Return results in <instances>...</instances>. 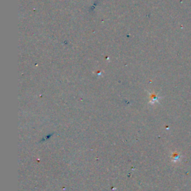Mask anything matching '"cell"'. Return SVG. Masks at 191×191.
<instances>
[{
	"mask_svg": "<svg viewBox=\"0 0 191 191\" xmlns=\"http://www.w3.org/2000/svg\"><path fill=\"white\" fill-rule=\"evenodd\" d=\"M181 155L179 154L178 152H174L173 154L172 155V162L175 163V162H178L181 160Z\"/></svg>",
	"mask_w": 191,
	"mask_h": 191,
	"instance_id": "6da1fadb",
	"label": "cell"
}]
</instances>
